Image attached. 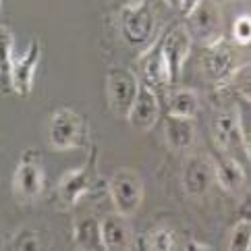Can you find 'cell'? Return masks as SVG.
Wrapping results in <instances>:
<instances>
[{
  "label": "cell",
  "instance_id": "1",
  "mask_svg": "<svg viewBox=\"0 0 251 251\" xmlns=\"http://www.w3.org/2000/svg\"><path fill=\"white\" fill-rule=\"evenodd\" d=\"M185 13H187L185 27L189 31L191 40H200L208 46V44L220 38L222 17L218 4L214 0H195Z\"/></svg>",
  "mask_w": 251,
  "mask_h": 251
},
{
  "label": "cell",
  "instance_id": "2",
  "mask_svg": "<svg viewBox=\"0 0 251 251\" xmlns=\"http://www.w3.org/2000/svg\"><path fill=\"white\" fill-rule=\"evenodd\" d=\"M110 197L121 216H133L143 201L141 176L131 168H119L110 178Z\"/></svg>",
  "mask_w": 251,
  "mask_h": 251
},
{
  "label": "cell",
  "instance_id": "3",
  "mask_svg": "<svg viewBox=\"0 0 251 251\" xmlns=\"http://www.w3.org/2000/svg\"><path fill=\"white\" fill-rule=\"evenodd\" d=\"M139 89V77L125 67H114L106 75V92H108L110 110L116 116H125L131 110Z\"/></svg>",
  "mask_w": 251,
  "mask_h": 251
},
{
  "label": "cell",
  "instance_id": "4",
  "mask_svg": "<svg viewBox=\"0 0 251 251\" xmlns=\"http://www.w3.org/2000/svg\"><path fill=\"white\" fill-rule=\"evenodd\" d=\"M212 135L216 146L228 156L237 154V151H243L245 156H249V139L243 133V125H241V116L237 110H224L214 116Z\"/></svg>",
  "mask_w": 251,
  "mask_h": 251
},
{
  "label": "cell",
  "instance_id": "5",
  "mask_svg": "<svg viewBox=\"0 0 251 251\" xmlns=\"http://www.w3.org/2000/svg\"><path fill=\"white\" fill-rule=\"evenodd\" d=\"M85 137V123L75 110L60 108L52 114L50 127H48V139L52 148L56 150H73L83 143Z\"/></svg>",
  "mask_w": 251,
  "mask_h": 251
},
{
  "label": "cell",
  "instance_id": "6",
  "mask_svg": "<svg viewBox=\"0 0 251 251\" xmlns=\"http://www.w3.org/2000/svg\"><path fill=\"white\" fill-rule=\"evenodd\" d=\"M154 13L146 2L127 4L121 8V33L131 46H146L154 35Z\"/></svg>",
  "mask_w": 251,
  "mask_h": 251
},
{
  "label": "cell",
  "instance_id": "7",
  "mask_svg": "<svg viewBox=\"0 0 251 251\" xmlns=\"http://www.w3.org/2000/svg\"><path fill=\"white\" fill-rule=\"evenodd\" d=\"M191 35L185 25H175L162 35V56L168 73V83L175 85L183 73V65L191 50Z\"/></svg>",
  "mask_w": 251,
  "mask_h": 251
},
{
  "label": "cell",
  "instance_id": "8",
  "mask_svg": "<svg viewBox=\"0 0 251 251\" xmlns=\"http://www.w3.org/2000/svg\"><path fill=\"white\" fill-rule=\"evenodd\" d=\"M13 187L15 193L21 200H35L42 193L44 187V170H42V160L35 150H25L19 160V166L15 170L13 176Z\"/></svg>",
  "mask_w": 251,
  "mask_h": 251
},
{
  "label": "cell",
  "instance_id": "9",
  "mask_svg": "<svg viewBox=\"0 0 251 251\" xmlns=\"http://www.w3.org/2000/svg\"><path fill=\"white\" fill-rule=\"evenodd\" d=\"M40 56H42L40 40H31L27 50H25L21 56L13 58V73H11L13 92H17L19 96H29L31 94L35 69H38V65H40Z\"/></svg>",
  "mask_w": 251,
  "mask_h": 251
},
{
  "label": "cell",
  "instance_id": "10",
  "mask_svg": "<svg viewBox=\"0 0 251 251\" xmlns=\"http://www.w3.org/2000/svg\"><path fill=\"white\" fill-rule=\"evenodd\" d=\"M201 67L210 81H226V77L235 71V56H232L230 46L222 38L208 44L201 56Z\"/></svg>",
  "mask_w": 251,
  "mask_h": 251
},
{
  "label": "cell",
  "instance_id": "11",
  "mask_svg": "<svg viewBox=\"0 0 251 251\" xmlns=\"http://www.w3.org/2000/svg\"><path fill=\"white\" fill-rule=\"evenodd\" d=\"M160 116V102H158V94L146 83L139 81V89L135 96L131 110L127 114V121L131 123L133 129L137 131H150L154 125L158 123Z\"/></svg>",
  "mask_w": 251,
  "mask_h": 251
},
{
  "label": "cell",
  "instance_id": "12",
  "mask_svg": "<svg viewBox=\"0 0 251 251\" xmlns=\"http://www.w3.org/2000/svg\"><path fill=\"white\" fill-rule=\"evenodd\" d=\"M137 65H139V73H141V83H146L148 87L154 89V92L170 85L166 65H164V56H162V38H158L146 52H143L137 60Z\"/></svg>",
  "mask_w": 251,
  "mask_h": 251
},
{
  "label": "cell",
  "instance_id": "13",
  "mask_svg": "<svg viewBox=\"0 0 251 251\" xmlns=\"http://www.w3.org/2000/svg\"><path fill=\"white\" fill-rule=\"evenodd\" d=\"M214 181V166L201 156H191L187 160V164L183 168V187L185 191L200 197L210 189V185Z\"/></svg>",
  "mask_w": 251,
  "mask_h": 251
},
{
  "label": "cell",
  "instance_id": "14",
  "mask_svg": "<svg viewBox=\"0 0 251 251\" xmlns=\"http://www.w3.org/2000/svg\"><path fill=\"white\" fill-rule=\"evenodd\" d=\"M100 232H102V245L108 251L131 249L133 245V235L127 224V216H121V214L106 216L100 222Z\"/></svg>",
  "mask_w": 251,
  "mask_h": 251
},
{
  "label": "cell",
  "instance_id": "15",
  "mask_svg": "<svg viewBox=\"0 0 251 251\" xmlns=\"http://www.w3.org/2000/svg\"><path fill=\"white\" fill-rule=\"evenodd\" d=\"M89 168L81 166V168H75L71 173L62 175L60 183H58V197L65 205H75L81 197L87 193L89 189Z\"/></svg>",
  "mask_w": 251,
  "mask_h": 251
},
{
  "label": "cell",
  "instance_id": "16",
  "mask_svg": "<svg viewBox=\"0 0 251 251\" xmlns=\"http://www.w3.org/2000/svg\"><path fill=\"white\" fill-rule=\"evenodd\" d=\"M214 178H216L224 191L237 193L245 185V170L239 164L237 158H232V156L218 158L216 166H214Z\"/></svg>",
  "mask_w": 251,
  "mask_h": 251
},
{
  "label": "cell",
  "instance_id": "17",
  "mask_svg": "<svg viewBox=\"0 0 251 251\" xmlns=\"http://www.w3.org/2000/svg\"><path fill=\"white\" fill-rule=\"evenodd\" d=\"M166 141L173 150H187L191 148L195 139V125L193 119H185V116H166Z\"/></svg>",
  "mask_w": 251,
  "mask_h": 251
},
{
  "label": "cell",
  "instance_id": "18",
  "mask_svg": "<svg viewBox=\"0 0 251 251\" xmlns=\"http://www.w3.org/2000/svg\"><path fill=\"white\" fill-rule=\"evenodd\" d=\"M166 106H168V114H173V116L195 119L197 110H200V98H197V94L193 92V89L178 87V89L168 92Z\"/></svg>",
  "mask_w": 251,
  "mask_h": 251
},
{
  "label": "cell",
  "instance_id": "19",
  "mask_svg": "<svg viewBox=\"0 0 251 251\" xmlns=\"http://www.w3.org/2000/svg\"><path fill=\"white\" fill-rule=\"evenodd\" d=\"M73 239L77 249H85V251H98L104 249L102 245V232H100V222L96 218L87 216L75 222L73 228Z\"/></svg>",
  "mask_w": 251,
  "mask_h": 251
},
{
  "label": "cell",
  "instance_id": "20",
  "mask_svg": "<svg viewBox=\"0 0 251 251\" xmlns=\"http://www.w3.org/2000/svg\"><path fill=\"white\" fill-rule=\"evenodd\" d=\"M13 33L8 27L0 25V89L13 92L11 73H13Z\"/></svg>",
  "mask_w": 251,
  "mask_h": 251
},
{
  "label": "cell",
  "instance_id": "21",
  "mask_svg": "<svg viewBox=\"0 0 251 251\" xmlns=\"http://www.w3.org/2000/svg\"><path fill=\"white\" fill-rule=\"evenodd\" d=\"M228 249L232 251H249L251 249V222L249 218H241L230 232Z\"/></svg>",
  "mask_w": 251,
  "mask_h": 251
},
{
  "label": "cell",
  "instance_id": "22",
  "mask_svg": "<svg viewBox=\"0 0 251 251\" xmlns=\"http://www.w3.org/2000/svg\"><path fill=\"white\" fill-rule=\"evenodd\" d=\"M11 247L13 249H19V251H38V249H42V243H40V237H38V232H35V230L21 228L13 237Z\"/></svg>",
  "mask_w": 251,
  "mask_h": 251
},
{
  "label": "cell",
  "instance_id": "23",
  "mask_svg": "<svg viewBox=\"0 0 251 251\" xmlns=\"http://www.w3.org/2000/svg\"><path fill=\"white\" fill-rule=\"evenodd\" d=\"M176 243H175V235L170 232L168 228H158L150 235L148 243H146V249H154V251H170L175 249Z\"/></svg>",
  "mask_w": 251,
  "mask_h": 251
},
{
  "label": "cell",
  "instance_id": "24",
  "mask_svg": "<svg viewBox=\"0 0 251 251\" xmlns=\"http://www.w3.org/2000/svg\"><path fill=\"white\" fill-rule=\"evenodd\" d=\"M232 38H235L237 44L241 46H247L249 40H251V19L249 15H241L239 19L232 25Z\"/></svg>",
  "mask_w": 251,
  "mask_h": 251
},
{
  "label": "cell",
  "instance_id": "25",
  "mask_svg": "<svg viewBox=\"0 0 251 251\" xmlns=\"http://www.w3.org/2000/svg\"><path fill=\"white\" fill-rule=\"evenodd\" d=\"M185 249H210V245H203V243H197V241H191V243H187Z\"/></svg>",
  "mask_w": 251,
  "mask_h": 251
},
{
  "label": "cell",
  "instance_id": "26",
  "mask_svg": "<svg viewBox=\"0 0 251 251\" xmlns=\"http://www.w3.org/2000/svg\"><path fill=\"white\" fill-rule=\"evenodd\" d=\"M170 8H183V0H164Z\"/></svg>",
  "mask_w": 251,
  "mask_h": 251
},
{
  "label": "cell",
  "instance_id": "27",
  "mask_svg": "<svg viewBox=\"0 0 251 251\" xmlns=\"http://www.w3.org/2000/svg\"><path fill=\"white\" fill-rule=\"evenodd\" d=\"M141 2H146V0H129V4H141Z\"/></svg>",
  "mask_w": 251,
  "mask_h": 251
},
{
  "label": "cell",
  "instance_id": "28",
  "mask_svg": "<svg viewBox=\"0 0 251 251\" xmlns=\"http://www.w3.org/2000/svg\"><path fill=\"white\" fill-rule=\"evenodd\" d=\"M2 245H4V243H2V235H0V249H2Z\"/></svg>",
  "mask_w": 251,
  "mask_h": 251
},
{
  "label": "cell",
  "instance_id": "29",
  "mask_svg": "<svg viewBox=\"0 0 251 251\" xmlns=\"http://www.w3.org/2000/svg\"><path fill=\"white\" fill-rule=\"evenodd\" d=\"M0 4H2V0H0Z\"/></svg>",
  "mask_w": 251,
  "mask_h": 251
}]
</instances>
